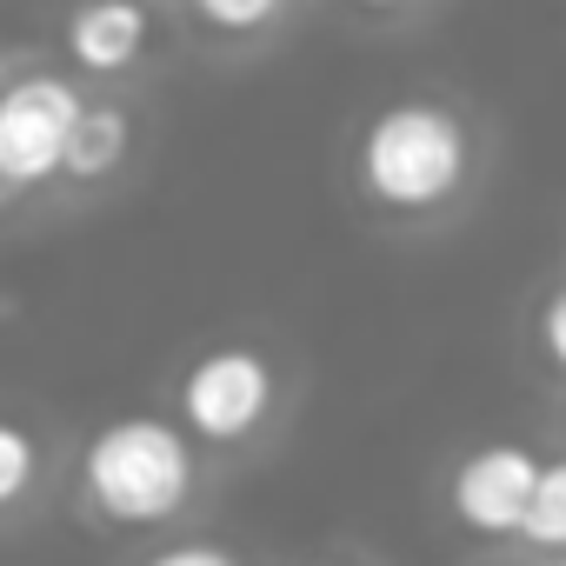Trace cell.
<instances>
[{
	"label": "cell",
	"mask_w": 566,
	"mask_h": 566,
	"mask_svg": "<svg viewBox=\"0 0 566 566\" xmlns=\"http://www.w3.org/2000/svg\"><path fill=\"white\" fill-rule=\"evenodd\" d=\"M480 127L447 94L387 101L354 140V187L380 220H440L480 180Z\"/></svg>",
	"instance_id": "6da1fadb"
},
{
	"label": "cell",
	"mask_w": 566,
	"mask_h": 566,
	"mask_svg": "<svg viewBox=\"0 0 566 566\" xmlns=\"http://www.w3.org/2000/svg\"><path fill=\"white\" fill-rule=\"evenodd\" d=\"M74 493L101 526H167L200 493V447L167 413H114L87 433Z\"/></svg>",
	"instance_id": "7a4b0ae2"
},
{
	"label": "cell",
	"mask_w": 566,
	"mask_h": 566,
	"mask_svg": "<svg viewBox=\"0 0 566 566\" xmlns=\"http://www.w3.org/2000/svg\"><path fill=\"white\" fill-rule=\"evenodd\" d=\"M280 413V360L260 340H213L174 380V420L193 447L233 453L260 440Z\"/></svg>",
	"instance_id": "3957f363"
},
{
	"label": "cell",
	"mask_w": 566,
	"mask_h": 566,
	"mask_svg": "<svg viewBox=\"0 0 566 566\" xmlns=\"http://www.w3.org/2000/svg\"><path fill=\"white\" fill-rule=\"evenodd\" d=\"M87 114V94L61 67L14 61L0 81V193L28 200L67 174V140Z\"/></svg>",
	"instance_id": "277c9868"
},
{
	"label": "cell",
	"mask_w": 566,
	"mask_h": 566,
	"mask_svg": "<svg viewBox=\"0 0 566 566\" xmlns=\"http://www.w3.org/2000/svg\"><path fill=\"white\" fill-rule=\"evenodd\" d=\"M539 473H546V453H533L526 440H486V447L453 460L447 520L473 539H520L533 493H539Z\"/></svg>",
	"instance_id": "5b68a950"
},
{
	"label": "cell",
	"mask_w": 566,
	"mask_h": 566,
	"mask_svg": "<svg viewBox=\"0 0 566 566\" xmlns=\"http://www.w3.org/2000/svg\"><path fill=\"white\" fill-rule=\"evenodd\" d=\"M154 41V14L127 8V0H101V8H74L61 21V54L87 74V81H120L147 61Z\"/></svg>",
	"instance_id": "8992f818"
},
{
	"label": "cell",
	"mask_w": 566,
	"mask_h": 566,
	"mask_svg": "<svg viewBox=\"0 0 566 566\" xmlns=\"http://www.w3.org/2000/svg\"><path fill=\"white\" fill-rule=\"evenodd\" d=\"M134 160V114L120 101H87L74 140H67V187H107Z\"/></svg>",
	"instance_id": "52a82bcc"
},
{
	"label": "cell",
	"mask_w": 566,
	"mask_h": 566,
	"mask_svg": "<svg viewBox=\"0 0 566 566\" xmlns=\"http://www.w3.org/2000/svg\"><path fill=\"white\" fill-rule=\"evenodd\" d=\"M187 21H193L200 34H220V41H253V34L287 28L294 8H287V0H193Z\"/></svg>",
	"instance_id": "ba28073f"
},
{
	"label": "cell",
	"mask_w": 566,
	"mask_h": 566,
	"mask_svg": "<svg viewBox=\"0 0 566 566\" xmlns=\"http://www.w3.org/2000/svg\"><path fill=\"white\" fill-rule=\"evenodd\" d=\"M41 486V433L28 420H0V506L21 513Z\"/></svg>",
	"instance_id": "9c48e42d"
},
{
	"label": "cell",
	"mask_w": 566,
	"mask_h": 566,
	"mask_svg": "<svg viewBox=\"0 0 566 566\" xmlns=\"http://www.w3.org/2000/svg\"><path fill=\"white\" fill-rule=\"evenodd\" d=\"M520 546H533L546 559L566 553V453H546V473H539V493H533V513H526Z\"/></svg>",
	"instance_id": "30bf717a"
},
{
	"label": "cell",
	"mask_w": 566,
	"mask_h": 566,
	"mask_svg": "<svg viewBox=\"0 0 566 566\" xmlns=\"http://www.w3.org/2000/svg\"><path fill=\"white\" fill-rule=\"evenodd\" d=\"M533 340H539V360H546L553 374H566V280L539 301V314H533Z\"/></svg>",
	"instance_id": "8fae6325"
},
{
	"label": "cell",
	"mask_w": 566,
	"mask_h": 566,
	"mask_svg": "<svg viewBox=\"0 0 566 566\" xmlns=\"http://www.w3.org/2000/svg\"><path fill=\"white\" fill-rule=\"evenodd\" d=\"M140 566H247L227 539H167V546H154Z\"/></svg>",
	"instance_id": "7c38bea8"
},
{
	"label": "cell",
	"mask_w": 566,
	"mask_h": 566,
	"mask_svg": "<svg viewBox=\"0 0 566 566\" xmlns=\"http://www.w3.org/2000/svg\"><path fill=\"white\" fill-rule=\"evenodd\" d=\"M301 566H354V559H340V553H321V559H301Z\"/></svg>",
	"instance_id": "4fadbf2b"
},
{
	"label": "cell",
	"mask_w": 566,
	"mask_h": 566,
	"mask_svg": "<svg viewBox=\"0 0 566 566\" xmlns=\"http://www.w3.org/2000/svg\"><path fill=\"white\" fill-rule=\"evenodd\" d=\"M546 566H566V553H559V559H546Z\"/></svg>",
	"instance_id": "5bb4252c"
}]
</instances>
